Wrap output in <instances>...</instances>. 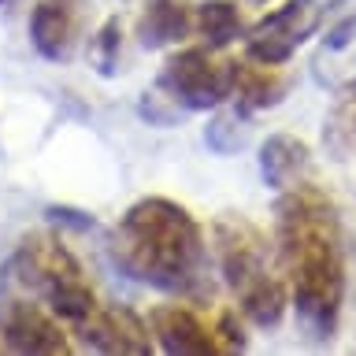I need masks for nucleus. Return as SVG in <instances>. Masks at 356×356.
Masks as SVG:
<instances>
[{"instance_id":"nucleus-11","label":"nucleus","mask_w":356,"mask_h":356,"mask_svg":"<svg viewBox=\"0 0 356 356\" xmlns=\"http://www.w3.org/2000/svg\"><path fill=\"white\" fill-rule=\"evenodd\" d=\"M312 152L308 145L293 138V134H271L260 149V175L275 193H286L300 182H308Z\"/></svg>"},{"instance_id":"nucleus-10","label":"nucleus","mask_w":356,"mask_h":356,"mask_svg":"<svg viewBox=\"0 0 356 356\" xmlns=\"http://www.w3.org/2000/svg\"><path fill=\"white\" fill-rule=\"evenodd\" d=\"M78 33V0H38L30 11V41L44 60H67Z\"/></svg>"},{"instance_id":"nucleus-3","label":"nucleus","mask_w":356,"mask_h":356,"mask_svg":"<svg viewBox=\"0 0 356 356\" xmlns=\"http://www.w3.org/2000/svg\"><path fill=\"white\" fill-rule=\"evenodd\" d=\"M211 252L245 319L256 327L282 323L289 308V286L278 264V249H271L256 222L245 216H219L211 222Z\"/></svg>"},{"instance_id":"nucleus-1","label":"nucleus","mask_w":356,"mask_h":356,"mask_svg":"<svg viewBox=\"0 0 356 356\" xmlns=\"http://www.w3.org/2000/svg\"><path fill=\"white\" fill-rule=\"evenodd\" d=\"M278 264L289 286V308L308 338L330 341L345 305V238L338 204L316 182L278 193Z\"/></svg>"},{"instance_id":"nucleus-4","label":"nucleus","mask_w":356,"mask_h":356,"mask_svg":"<svg viewBox=\"0 0 356 356\" xmlns=\"http://www.w3.org/2000/svg\"><path fill=\"white\" fill-rule=\"evenodd\" d=\"M8 267L15 271L19 286L33 289V293L41 297V305H49L71 330L78 323H86L100 305L86 271H82V264H78L74 256L63 249V241H56V238H44V234L26 238L15 249Z\"/></svg>"},{"instance_id":"nucleus-6","label":"nucleus","mask_w":356,"mask_h":356,"mask_svg":"<svg viewBox=\"0 0 356 356\" xmlns=\"http://www.w3.org/2000/svg\"><path fill=\"white\" fill-rule=\"evenodd\" d=\"M0 341L11 353H38V356L71 353L63 319L49 305L22 297H0Z\"/></svg>"},{"instance_id":"nucleus-12","label":"nucleus","mask_w":356,"mask_h":356,"mask_svg":"<svg viewBox=\"0 0 356 356\" xmlns=\"http://www.w3.org/2000/svg\"><path fill=\"white\" fill-rule=\"evenodd\" d=\"M282 97H286V74L278 63H260L252 56L234 60V89H230L234 104H241L245 111H260L278 104Z\"/></svg>"},{"instance_id":"nucleus-5","label":"nucleus","mask_w":356,"mask_h":356,"mask_svg":"<svg viewBox=\"0 0 356 356\" xmlns=\"http://www.w3.org/2000/svg\"><path fill=\"white\" fill-rule=\"evenodd\" d=\"M163 100L186 111H208L230 100L234 89V60L219 56V49L193 44V49H178L167 56L160 78H156Z\"/></svg>"},{"instance_id":"nucleus-16","label":"nucleus","mask_w":356,"mask_h":356,"mask_svg":"<svg viewBox=\"0 0 356 356\" xmlns=\"http://www.w3.org/2000/svg\"><path fill=\"white\" fill-rule=\"evenodd\" d=\"M330 141H334V149H338V152H353L356 149V78L345 86L338 108H334Z\"/></svg>"},{"instance_id":"nucleus-8","label":"nucleus","mask_w":356,"mask_h":356,"mask_svg":"<svg viewBox=\"0 0 356 356\" xmlns=\"http://www.w3.org/2000/svg\"><path fill=\"white\" fill-rule=\"evenodd\" d=\"M74 334L82 338L89 349L97 353H127V356H149L152 353V330L149 319H141L138 312L119 308V305H97V312L86 323H78Z\"/></svg>"},{"instance_id":"nucleus-7","label":"nucleus","mask_w":356,"mask_h":356,"mask_svg":"<svg viewBox=\"0 0 356 356\" xmlns=\"http://www.w3.org/2000/svg\"><path fill=\"white\" fill-rule=\"evenodd\" d=\"M316 26V15H312L308 0H289L278 11H271L267 19H260L256 26L245 33V52L260 63H278L282 67L289 56H293L305 38Z\"/></svg>"},{"instance_id":"nucleus-13","label":"nucleus","mask_w":356,"mask_h":356,"mask_svg":"<svg viewBox=\"0 0 356 356\" xmlns=\"http://www.w3.org/2000/svg\"><path fill=\"white\" fill-rule=\"evenodd\" d=\"M193 33V8L189 0H145L138 15V38L145 49L182 44Z\"/></svg>"},{"instance_id":"nucleus-14","label":"nucleus","mask_w":356,"mask_h":356,"mask_svg":"<svg viewBox=\"0 0 356 356\" xmlns=\"http://www.w3.org/2000/svg\"><path fill=\"white\" fill-rule=\"evenodd\" d=\"M193 33L208 49H227L230 41H238L249 33L241 19V8L234 0H204L193 8Z\"/></svg>"},{"instance_id":"nucleus-2","label":"nucleus","mask_w":356,"mask_h":356,"mask_svg":"<svg viewBox=\"0 0 356 356\" xmlns=\"http://www.w3.org/2000/svg\"><path fill=\"white\" fill-rule=\"evenodd\" d=\"M111 260L130 278L163 293H193L208 264L200 222L178 200L141 197L111 230Z\"/></svg>"},{"instance_id":"nucleus-9","label":"nucleus","mask_w":356,"mask_h":356,"mask_svg":"<svg viewBox=\"0 0 356 356\" xmlns=\"http://www.w3.org/2000/svg\"><path fill=\"white\" fill-rule=\"evenodd\" d=\"M149 330H152V341L171 356L219 353V338H216L211 319H204L189 305H156L149 312Z\"/></svg>"},{"instance_id":"nucleus-17","label":"nucleus","mask_w":356,"mask_h":356,"mask_svg":"<svg viewBox=\"0 0 356 356\" xmlns=\"http://www.w3.org/2000/svg\"><path fill=\"white\" fill-rule=\"evenodd\" d=\"M119 49H122V26H119V19H108L104 26L97 30V38L93 44H89V60H93V67L100 74H115V67H119Z\"/></svg>"},{"instance_id":"nucleus-15","label":"nucleus","mask_w":356,"mask_h":356,"mask_svg":"<svg viewBox=\"0 0 356 356\" xmlns=\"http://www.w3.org/2000/svg\"><path fill=\"white\" fill-rule=\"evenodd\" d=\"M204 141L208 149H216L219 156H230L249 145V111H245L241 104L234 108H216V115H211L208 130H204Z\"/></svg>"}]
</instances>
